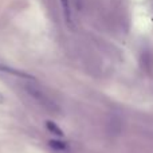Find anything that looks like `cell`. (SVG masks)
Wrapping results in <instances>:
<instances>
[{
    "label": "cell",
    "mask_w": 153,
    "mask_h": 153,
    "mask_svg": "<svg viewBox=\"0 0 153 153\" xmlns=\"http://www.w3.org/2000/svg\"><path fill=\"white\" fill-rule=\"evenodd\" d=\"M61 4L63 7V12L65 16H66V22L67 23H71V10H70V3L69 0H61Z\"/></svg>",
    "instance_id": "cell-2"
},
{
    "label": "cell",
    "mask_w": 153,
    "mask_h": 153,
    "mask_svg": "<svg viewBox=\"0 0 153 153\" xmlns=\"http://www.w3.org/2000/svg\"><path fill=\"white\" fill-rule=\"evenodd\" d=\"M24 87H26V91L45 110H47L48 113H58L59 109H58V105L55 103V101H54L39 85H36L35 82H28Z\"/></svg>",
    "instance_id": "cell-1"
},
{
    "label": "cell",
    "mask_w": 153,
    "mask_h": 153,
    "mask_svg": "<svg viewBox=\"0 0 153 153\" xmlns=\"http://www.w3.org/2000/svg\"><path fill=\"white\" fill-rule=\"evenodd\" d=\"M1 102H4V95L0 93V103H1Z\"/></svg>",
    "instance_id": "cell-4"
},
{
    "label": "cell",
    "mask_w": 153,
    "mask_h": 153,
    "mask_svg": "<svg viewBox=\"0 0 153 153\" xmlns=\"http://www.w3.org/2000/svg\"><path fill=\"white\" fill-rule=\"evenodd\" d=\"M46 126H47V129L48 130H51V132H54L56 136H59V137H62L63 136V132H62V129L61 128H58L54 122H51V121H47V124H46Z\"/></svg>",
    "instance_id": "cell-3"
}]
</instances>
